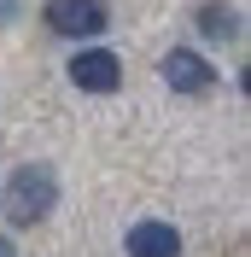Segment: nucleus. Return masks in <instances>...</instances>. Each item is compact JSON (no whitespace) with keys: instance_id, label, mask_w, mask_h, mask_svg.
Here are the masks:
<instances>
[{"instance_id":"1","label":"nucleus","mask_w":251,"mask_h":257,"mask_svg":"<svg viewBox=\"0 0 251 257\" xmlns=\"http://www.w3.org/2000/svg\"><path fill=\"white\" fill-rule=\"evenodd\" d=\"M53 205H59V176H53V164H18L12 176H6V187H0V210H6L12 228L47 222Z\"/></svg>"},{"instance_id":"2","label":"nucleus","mask_w":251,"mask_h":257,"mask_svg":"<svg viewBox=\"0 0 251 257\" xmlns=\"http://www.w3.org/2000/svg\"><path fill=\"white\" fill-rule=\"evenodd\" d=\"M105 24H111L105 0H47V30L64 41H94L105 35Z\"/></svg>"},{"instance_id":"3","label":"nucleus","mask_w":251,"mask_h":257,"mask_svg":"<svg viewBox=\"0 0 251 257\" xmlns=\"http://www.w3.org/2000/svg\"><path fill=\"white\" fill-rule=\"evenodd\" d=\"M70 82H76L82 94H117L123 88V59L111 47H82V53H70Z\"/></svg>"},{"instance_id":"4","label":"nucleus","mask_w":251,"mask_h":257,"mask_svg":"<svg viewBox=\"0 0 251 257\" xmlns=\"http://www.w3.org/2000/svg\"><path fill=\"white\" fill-rule=\"evenodd\" d=\"M164 82H170L175 94H187V99H199V94H210L216 88V64L204 59V53H193V47H175V53H164Z\"/></svg>"},{"instance_id":"5","label":"nucleus","mask_w":251,"mask_h":257,"mask_svg":"<svg viewBox=\"0 0 251 257\" xmlns=\"http://www.w3.org/2000/svg\"><path fill=\"white\" fill-rule=\"evenodd\" d=\"M123 251L129 257H181V234H175V222L141 216V222L123 234Z\"/></svg>"},{"instance_id":"6","label":"nucleus","mask_w":251,"mask_h":257,"mask_svg":"<svg viewBox=\"0 0 251 257\" xmlns=\"http://www.w3.org/2000/svg\"><path fill=\"white\" fill-rule=\"evenodd\" d=\"M199 35L204 41H239V12L222 6V0H204L199 6Z\"/></svg>"},{"instance_id":"7","label":"nucleus","mask_w":251,"mask_h":257,"mask_svg":"<svg viewBox=\"0 0 251 257\" xmlns=\"http://www.w3.org/2000/svg\"><path fill=\"white\" fill-rule=\"evenodd\" d=\"M18 6H24V0H0V30H6V24L18 18Z\"/></svg>"},{"instance_id":"8","label":"nucleus","mask_w":251,"mask_h":257,"mask_svg":"<svg viewBox=\"0 0 251 257\" xmlns=\"http://www.w3.org/2000/svg\"><path fill=\"white\" fill-rule=\"evenodd\" d=\"M0 257H18V245H12V240H6V234H0Z\"/></svg>"}]
</instances>
